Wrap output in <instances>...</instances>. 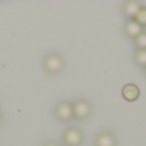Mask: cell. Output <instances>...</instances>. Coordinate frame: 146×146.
<instances>
[{"instance_id":"cell-1","label":"cell","mask_w":146,"mask_h":146,"mask_svg":"<svg viewBox=\"0 0 146 146\" xmlns=\"http://www.w3.org/2000/svg\"><path fill=\"white\" fill-rule=\"evenodd\" d=\"M64 67V60H63V56L59 55V54L55 53H51L48 54L44 59V68L48 73L50 74H56L63 69Z\"/></svg>"},{"instance_id":"cell-2","label":"cell","mask_w":146,"mask_h":146,"mask_svg":"<svg viewBox=\"0 0 146 146\" xmlns=\"http://www.w3.org/2000/svg\"><path fill=\"white\" fill-rule=\"evenodd\" d=\"M63 142L67 146H80L83 142V135L76 127H69L63 133Z\"/></svg>"},{"instance_id":"cell-3","label":"cell","mask_w":146,"mask_h":146,"mask_svg":"<svg viewBox=\"0 0 146 146\" xmlns=\"http://www.w3.org/2000/svg\"><path fill=\"white\" fill-rule=\"evenodd\" d=\"M72 108H73V117L76 119H86L91 113V105L88 101L83 100V99H78L76 100L74 103L72 104Z\"/></svg>"},{"instance_id":"cell-4","label":"cell","mask_w":146,"mask_h":146,"mask_svg":"<svg viewBox=\"0 0 146 146\" xmlns=\"http://www.w3.org/2000/svg\"><path fill=\"white\" fill-rule=\"evenodd\" d=\"M55 117L62 122H68L73 118V108L71 103H67V101H62L58 105L55 106Z\"/></svg>"},{"instance_id":"cell-5","label":"cell","mask_w":146,"mask_h":146,"mask_svg":"<svg viewBox=\"0 0 146 146\" xmlns=\"http://www.w3.org/2000/svg\"><path fill=\"white\" fill-rule=\"evenodd\" d=\"M142 31V27L135 19H128L124 25V33L129 38H136Z\"/></svg>"},{"instance_id":"cell-6","label":"cell","mask_w":146,"mask_h":146,"mask_svg":"<svg viewBox=\"0 0 146 146\" xmlns=\"http://www.w3.org/2000/svg\"><path fill=\"white\" fill-rule=\"evenodd\" d=\"M95 146H115V137L110 132H101L96 136Z\"/></svg>"},{"instance_id":"cell-7","label":"cell","mask_w":146,"mask_h":146,"mask_svg":"<svg viewBox=\"0 0 146 146\" xmlns=\"http://www.w3.org/2000/svg\"><path fill=\"white\" fill-rule=\"evenodd\" d=\"M122 95H123V98L126 99L127 101H135V100H137L140 96V88L137 87L136 85L129 83V85H126L123 87Z\"/></svg>"},{"instance_id":"cell-8","label":"cell","mask_w":146,"mask_h":146,"mask_svg":"<svg viewBox=\"0 0 146 146\" xmlns=\"http://www.w3.org/2000/svg\"><path fill=\"white\" fill-rule=\"evenodd\" d=\"M140 9H141V4L137 1H127L123 4V14L129 19H133V17Z\"/></svg>"},{"instance_id":"cell-9","label":"cell","mask_w":146,"mask_h":146,"mask_svg":"<svg viewBox=\"0 0 146 146\" xmlns=\"http://www.w3.org/2000/svg\"><path fill=\"white\" fill-rule=\"evenodd\" d=\"M133 19L141 27H146V7H141V9L137 12V14L133 17Z\"/></svg>"},{"instance_id":"cell-10","label":"cell","mask_w":146,"mask_h":146,"mask_svg":"<svg viewBox=\"0 0 146 146\" xmlns=\"http://www.w3.org/2000/svg\"><path fill=\"white\" fill-rule=\"evenodd\" d=\"M135 44L137 46V50H146V31H142L135 38Z\"/></svg>"},{"instance_id":"cell-11","label":"cell","mask_w":146,"mask_h":146,"mask_svg":"<svg viewBox=\"0 0 146 146\" xmlns=\"http://www.w3.org/2000/svg\"><path fill=\"white\" fill-rule=\"evenodd\" d=\"M135 60L140 67L146 68V50H137L135 53Z\"/></svg>"},{"instance_id":"cell-12","label":"cell","mask_w":146,"mask_h":146,"mask_svg":"<svg viewBox=\"0 0 146 146\" xmlns=\"http://www.w3.org/2000/svg\"><path fill=\"white\" fill-rule=\"evenodd\" d=\"M44 146H59L58 144H55V142H46Z\"/></svg>"},{"instance_id":"cell-13","label":"cell","mask_w":146,"mask_h":146,"mask_svg":"<svg viewBox=\"0 0 146 146\" xmlns=\"http://www.w3.org/2000/svg\"><path fill=\"white\" fill-rule=\"evenodd\" d=\"M145 72H146V68H145Z\"/></svg>"}]
</instances>
